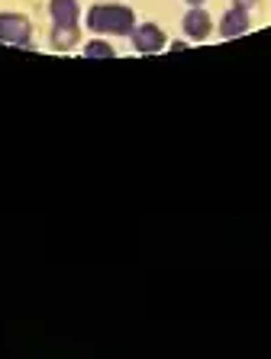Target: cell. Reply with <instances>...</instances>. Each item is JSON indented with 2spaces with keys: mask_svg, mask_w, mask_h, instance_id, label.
Listing matches in <instances>:
<instances>
[{
  "mask_svg": "<svg viewBox=\"0 0 271 359\" xmlns=\"http://www.w3.org/2000/svg\"><path fill=\"white\" fill-rule=\"evenodd\" d=\"M49 10L55 26H78V0H52Z\"/></svg>",
  "mask_w": 271,
  "mask_h": 359,
  "instance_id": "5",
  "label": "cell"
},
{
  "mask_svg": "<svg viewBox=\"0 0 271 359\" xmlns=\"http://www.w3.org/2000/svg\"><path fill=\"white\" fill-rule=\"evenodd\" d=\"M52 42H55V49H71L78 42V26H55Z\"/></svg>",
  "mask_w": 271,
  "mask_h": 359,
  "instance_id": "7",
  "label": "cell"
},
{
  "mask_svg": "<svg viewBox=\"0 0 271 359\" xmlns=\"http://www.w3.org/2000/svg\"><path fill=\"white\" fill-rule=\"evenodd\" d=\"M258 0H236V7H242V10H249V7H255Z\"/></svg>",
  "mask_w": 271,
  "mask_h": 359,
  "instance_id": "9",
  "label": "cell"
},
{
  "mask_svg": "<svg viewBox=\"0 0 271 359\" xmlns=\"http://www.w3.org/2000/svg\"><path fill=\"white\" fill-rule=\"evenodd\" d=\"M84 52H88V55H94V59H107V55H113V49H110L107 42H90Z\"/></svg>",
  "mask_w": 271,
  "mask_h": 359,
  "instance_id": "8",
  "label": "cell"
},
{
  "mask_svg": "<svg viewBox=\"0 0 271 359\" xmlns=\"http://www.w3.org/2000/svg\"><path fill=\"white\" fill-rule=\"evenodd\" d=\"M184 29H188L190 39H207L210 36V17H207V10L204 7H190L188 10V17H184Z\"/></svg>",
  "mask_w": 271,
  "mask_h": 359,
  "instance_id": "4",
  "label": "cell"
},
{
  "mask_svg": "<svg viewBox=\"0 0 271 359\" xmlns=\"http://www.w3.org/2000/svg\"><path fill=\"white\" fill-rule=\"evenodd\" d=\"M88 26L94 33L126 36L136 29V17H132L130 7H120V4H97V7L88 13Z\"/></svg>",
  "mask_w": 271,
  "mask_h": 359,
  "instance_id": "1",
  "label": "cell"
},
{
  "mask_svg": "<svg viewBox=\"0 0 271 359\" xmlns=\"http://www.w3.org/2000/svg\"><path fill=\"white\" fill-rule=\"evenodd\" d=\"M132 46L139 52H146V55H155V52H162L165 49V33L158 29L155 23H142V26H136L132 29Z\"/></svg>",
  "mask_w": 271,
  "mask_h": 359,
  "instance_id": "2",
  "label": "cell"
},
{
  "mask_svg": "<svg viewBox=\"0 0 271 359\" xmlns=\"http://www.w3.org/2000/svg\"><path fill=\"white\" fill-rule=\"evenodd\" d=\"M246 29H249V10H242V7H232L220 23L223 36H239V33H246Z\"/></svg>",
  "mask_w": 271,
  "mask_h": 359,
  "instance_id": "6",
  "label": "cell"
},
{
  "mask_svg": "<svg viewBox=\"0 0 271 359\" xmlns=\"http://www.w3.org/2000/svg\"><path fill=\"white\" fill-rule=\"evenodd\" d=\"M0 39H7V42H26V39H29V23H26L23 17L4 13V17H0Z\"/></svg>",
  "mask_w": 271,
  "mask_h": 359,
  "instance_id": "3",
  "label": "cell"
}]
</instances>
